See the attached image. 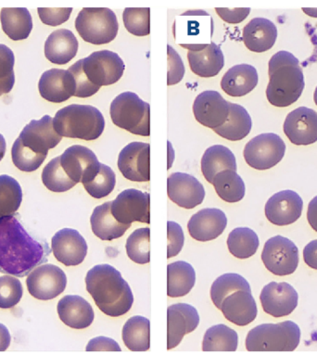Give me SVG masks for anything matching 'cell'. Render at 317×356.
Masks as SVG:
<instances>
[{
	"mask_svg": "<svg viewBox=\"0 0 317 356\" xmlns=\"http://www.w3.org/2000/svg\"><path fill=\"white\" fill-rule=\"evenodd\" d=\"M227 225L225 213L220 209H203L188 221L189 235L197 241H210L218 238Z\"/></svg>",
	"mask_w": 317,
	"mask_h": 356,
	"instance_id": "22",
	"label": "cell"
},
{
	"mask_svg": "<svg viewBox=\"0 0 317 356\" xmlns=\"http://www.w3.org/2000/svg\"><path fill=\"white\" fill-rule=\"evenodd\" d=\"M88 352H96V350H111V352H121L119 344L113 339L106 337H97L92 339L86 346Z\"/></svg>",
	"mask_w": 317,
	"mask_h": 356,
	"instance_id": "54",
	"label": "cell"
},
{
	"mask_svg": "<svg viewBox=\"0 0 317 356\" xmlns=\"http://www.w3.org/2000/svg\"><path fill=\"white\" fill-rule=\"evenodd\" d=\"M83 71L94 86L113 85L121 79L125 65L117 53L100 50L82 58Z\"/></svg>",
	"mask_w": 317,
	"mask_h": 356,
	"instance_id": "9",
	"label": "cell"
},
{
	"mask_svg": "<svg viewBox=\"0 0 317 356\" xmlns=\"http://www.w3.org/2000/svg\"><path fill=\"white\" fill-rule=\"evenodd\" d=\"M75 28L83 40L92 44L113 41L118 33L116 14L107 8H85L78 13Z\"/></svg>",
	"mask_w": 317,
	"mask_h": 356,
	"instance_id": "7",
	"label": "cell"
},
{
	"mask_svg": "<svg viewBox=\"0 0 317 356\" xmlns=\"http://www.w3.org/2000/svg\"><path fill=\"white\" fill-rule=\"evenodd\" d=\"M303 200L292 191H282L273 195L266 204V216L270 222L278 227L293 224L302 216Z\"/></svg>",
	"mask_w": 317,
	"mask_h": 356,
	"instance_id": "20",
	"label": "cell"
},
{
	"mask_svg": "<svg viewBox=\"0 0 317 356\" xmlns=\"http://www.w3.org/2000/svg\"><path fill=\"white\" fill-rule=\"evenodd\" d=\"M124 24L130 33L146 36L150 33V8H127L122 14Z\"/></svg>",
	"mask_w": 317,
	"mask_h": 356,
	"instance_id": "45",
	"label": "cell"
},
{
	"mask_svg": "<svg viewBox=\"0 0 317 356\" xmlns=\"http://www.w3.org/2000/svg\"><path fill=\"white\" fill-rule=\"evenodd\" d=\"M61 167L74 182H82L83 178L99 163L96 154L88 147L74 145L60 156Z\"/></svg>",
	"mask_w": 317,
	"mask_h": 356,
	"instance_id": "26",
	"label": "cell"
},
{
	"mask_svg": "<svg viewBox=\"0 0 317 356\" xmlns=\"http://www.w3.org/2000/svg\"><path fill=\"white\" fill-rule=\"evenodd\" d=\"M200 324L197 309L186 303H177L167 309V349L178 346L186 334Z\"/></svg>",
	"mask_w": 317,
	"mask_h": 356,
	"instance_id": "17",
	"label": "cell"
},
{
	"mask_svg": "<svg viewBox=\"0 0 317 356\" xmlns=\"http://www.w3.org/2000/svg\"><path fill=\"white\" fill-rule=\"evenodd\" d=\"M51 250L60 263L66 266H76L85 260L88 244L77 230L63 228L53 236Z\"/></svg>",
	"mask_w": 317,
	"mask_h": 356,
	"instance_id": "18",
	"label": "cell"
},
{
	"mask_svg": "<svg viewBox=\"0 0 317 356\" xmlns=\"http://www.w3.org/2000/svg\"><path fill=\"white\" fill-rule=\"evenodd\" d=\"M188 58L191 71L200 77L216 76L225 65L221 47L211 42L203 49L188 51Z\"/></svg>",
	"mask_w": 317,
	"mask_h": 356,
	"instance_id": "30",
	"label": "cell"
},
{
	"mask_svg": "<svg viewBox=\"0 0 317 356\" xmlns=\"http://www.w3.org/2000/svg\"><path fill=\"white\" fill-rule=\"evenodd\" d=\"M286 152V144L274 133L261 134L250 139L243 155L247 165L256 170H268L279 163Z\"/></svg>",
	"mask_w": 317,
	"mask_h": 356,
	"instance_id": "8",
	"label": "cell"
},
{
	"mask_svg": "<svg viewBox=\"0 0 317 356\" xmlns=\"http://www.w3.org/2000/svg\"><path fill=\"white\" fill-rule=\"evenodd\" d=\"M303 259L309 267L317 270V239L306 245L303 250Z\"/></svg>",
	"mask_w": 317,
	"mask_h": 356,
	"instance_id": "55",
	"label": "cell"
},
{
	"mask_svg": "<svg viewBox=\"0 0 317 356\" xmlns=\"http://www.w3.org/2000/svg\"><path fill=\"white\" fill-rule=\"evenodd\" d=\"M150 230L149 227L139 228L133 231L127 238V252L128 257L138 264H146L150 261Z\"/></svg>",
	"mask_w": 317,
	"mask_h": 356,
	"instance_id": "44",
	"label": "cell"
},
{
	"mask_svg": "<svg viewBox=\"0 0 317 356\" xmlns=\"http://www.w3.org/2000/svg\"><path fill=\"white\" fill-rule=\"evenodd\" d=\"M50 249L27 233L14 216L0 218V272L24 277L46 263Z\"/></svg>",
	"mask_w": 317,
	"mask_h": 356,
	"instance_id": "1",
	"label": "cell"
},
{
	"mask_svg": "<svg viewBox=\"0 0 317 356\" xmlns=\"http://www.w3.org/2000/svg\"><path fill=\"white\" fill-rule=\"evenodd\" d=\"M277 38V26L274 22L266 18L252 19L244 27L242 35L247 49L256 53L266 52L271 49Z\"/></svg>",
	"mask_w": 317,
	"mask_h": 356,
	"instance_id": "27",
	"label": "cell"
},
{
	"mask_svg": "<svg viewBox=\"0 0 317 356\" xmlns=\"http://www.w3.org/2000/svg\"><path fill=\"white\" fill-rule=\"evenodd\" d=\"M167 258L170 259L179 254L185 242L182 227L177 222H167Z\"/></svg>",
	"mask_w": 317,
	"mask_h": 356,
	"instance_id": "50",
	"label": "cell"
},
{
	"mask_svg": "<svg viewBox=\"0 0 317 356\" xmlns=\"http://www.w3.org/2000/svg\"><path fill=\"white\" fill-rule=\"evenodd\" d=\"M68 71L71 72L72 76H74L75 86L74 96L81 97V99H86L93 96V95L97 93L99 90V86H94L86 77L85 72L83 71L82 60L76 61L74 64H72L68 69Z\"/></svg>",
	"mask_w": 317,
	"mask_h": 356,
	"instance_id": "49",
	"label": "cell"
},
{
	"mask_svg": "<svg viewBox=\"0 0 317 356\" xmlns=\"http://www.w3.org/2000/svg\"><path fill=\"white\" fill-rule=\"evenodd\" d=\"M300 330L296 323L257 325L247 333L246 348L249 352H292L300 344Z\"/></svg>",
	"mask_w": 317,
	"mask_h": 356,
	"instance_id": "5",
	"label": "cell"
},
{
	"mask_svg": "<svg viewBox=\"0 0 317 356\" xmlns=\"http://www.w3.org/2000/svg\"><path fill=\"white\" fill-rule=\"evenodd\" d=\"M268 67L267 99L275 107L293 104L302 96L305 86L299 60L292 53L282 50L270 58Z\"/></svg>",
	"mask_w": 317,
	"mask_h": 356,
	"instance_id": "3",
	"label": "cell"
},
{
	"mask_svg": "<svg viewBox=\"0 0 317 356\" xmlns=\"http://www.w3.org/2000/svg\"><path fill=\"white\" fill-rule=\"evenodd\" d=\"M118 168L127 179L133 182L150 180V146L149 143L132 142L120 152Z\"/></svg>",
	"mask_w": 317,
	"mask_h": 356,
	"instance_id": "14",
	"label": "cell"
},
{
	"mask_svg": "<svg viewBox=\"0 0 317 356\" xmlns=\"http://www.w3.org/2000/svg\"><path fill=\"white\" fill-rule=\"evenodd\" d=\"M6 153V140L4 136L0 134V161L4 158Z\"/></svg>",
	"mask_w": 317,
	"mask_h": 356,
	"instance_id": "58",
	"label": "cell"
},
{
	"mask_svg": "<svg viewBox=\"0 0 317 356\" xmlns=\"http://www.w3.org/2000/svg\"><path fill=\"white\" fill-rule=\"evenodd\" d=\"M167 56H168V72H167V85L174 86L182 81L184 74H185V66L182 58L177 52V50L172 49L170 44L167 46Z\"/></svg>",
	"mask_w": 317,
	"mask_h": 356,
	"instance_id": "51",
	"label": "cell"
},
{
	"mask_svg": "<svg viewBox=\"0 0 317 356\" xmlns=\"http://www.w3.org/2000/svg\"><path fill=\"white\" fill-rule=\"evenodd\" d=\"M111 121L122 129L141 136L150 135V107L133 92H124L111 102Z\"/></svg>",
	"mask_w": 317,
	"mask_h": 356,
	"instance_id": "6",
	"label": "cell"
},
{
	"mask_svg": "<svg viewBox=\"0 0 317 356\" xmlns=\"http://www.w3.org/2000/svg\"><path fill=\"white\" fill-rule=\"evenodd\" d=\"M307 219L311 228L317 232V196L308 205Z\"/></svg>",
	"mask_w": 317,
	"mask_h": 356,
	"instance_id": "56",
	"label": "cell"
},
{
	"mask_svg": "<svg viewBox=\"0 0 317 356\" xmlns=\"http://www.w3.org/2000/svg\"><path fill=\"white\" fill-rule=\"evenodd\" d=\"M260 241L257 234L249 227H238L231 231L227 247L231 254L238 259H247L257 252Z\"/></svg>",
	"mask_w": 317,
	"mask_h": 356,
	"instance_id": "40",
	"label": "cell"
},
{
	"mask_svg": "<svg viewBox=\"0 0 317 356\" xmlns=\"http://www.w3.org/2000/svg\"><path fill=\"white\" fill-rule=\"evenodd\" d=\"M53 125L61 136L92 141L102 135L105 120L93 106L72 104L57 111Z\"/></svg>",
	"mask_w": 317,
	"mask_h": 356,
	"instance_id": "4",
	"label": "cell"
},
{
	"mask_svg": "<svg viewBox=\"0 0 317 356\" xmlns=\"http://www.w3.org/2000/svg\"><path fill=\"white\" fill-rule=\"evenodd\" d=\"M42 181L47 189L53 192H65L74 188V182L64 172L60 164V156L53 159L44 166L42 172Z\"/></svg>",
	"mask_w": 317,
	"mask_h": 356,
	"instance_id": "43",
	"label": "cell"
},
{
	"mask_svg": "<svg viewBox=\"0 0 317 356\" xmlns=\"http://www.w3.org/2000/svg\"><path fill=\"white\" fill-rule=\"evenodd\" d=\"M252 127V118L246 108L241 105L229 102V114L227 121L213 131L227 140L239 141L249 135Z\"/></svg>",
	"mask_w": 317,
	"mask_h": 356,
	"instance_id": "32",
	"label": "cell"
},
{
	"mask_svg": "<svg viewBox=\"0 0 317 356\" xmlns=\"http://www.w3.org/2000/svg\"><path fill=\"white\" fill-rule=\"evenodd\" d=\"M216 11L222 21L228 22V24H236L243 22L249 16L250 8H233V10H230V8H216Z\"/></svg>",
	"mask_w": 317,
	"mask_h": 356,
	"instance_id": "53",
	"label": "cell"
},
{
	"mask_svg": "<svg viewBox=\"0 0 317 356\" xmlns=\"http://www.w3.org/2000/svg\"><path fill=\"white\" fill-rule=\"evenodd\" d=\"M11 156L14 165L21 171L28 172L36 171L47 158L28 149L18 138L14 142L11 149Z\"/></svg>",
	"mask_w": 317,
	"mask_h": 356,
	"instance_id": "46",
	"label": "cell"
},
{
	"mask_svg": "<svg viewBox=\"0 0 317 356\" xmlns=\"http://www.w3.org/2000/svg\"><path fill=\"white\" fill-rule=\"evenodd\" d=\"M61 321L75 330L88 327L94 321V311L88 300L77 295H66L58 303Z\"/></svg>",
	"mask_w": 317,
	"mask_h": 356,
	"instance_id": "25",
	"label": "cell"
},
{
	"mask_svg": "<svg viewBox=\"0 0 317 356\" xmlns=\"http://www.w3.org/2000/svg\"><path fill=\"white\" fill-rule=\"evenodd\" d=\"M238 291L252 292L249 282L243 277L238 274L222 275L211 285V300L217 308L221 309L225 298Z\"/></svg>",
	"mask_w": 317,
	"mask_h": 356,
	"instance_id": "42",
	"label": "cell"
},
{
	"mask_svg": "<svg viewBox=\"0 0 317 356\" xmlns=\"http://www.w3.org/2000/svg\"><path fill=\"white\" fill-rule=\"evenodd\" d=\"M11 337L7 327L0 323V352H4L10 347Z\"/></svg>",
	"mask_w": 317,
	"mask_h": 356,
	"instance_id": "57",
	"label": "cell"
},
{
	"mask_svg": "<svg viewBox=\"0 0 317 356\" xmlns=\"http://www.w3.org/2000/svg\"><path fill=\"white\" fill-rule=\"evenodd\" d=\"M291 143L307 146L317 141V113L313 108L299 107L291 111L283 125Z\"/></svg>",
	"mask_w": 317,
	"mask_h": 356,
	"instance_id": "15",
	"label": "cell"
},
{
	"mask_svg": "<svg viewBox=\"0 0 317 356\" xmlns=\"http://www.w3.org/2000/svg\"><path fill=\"white\" fill-rule=\"evenodd\" d=\"M314 102H316V104L317 105V86H316V90H314Z\"/></svg>",
	"mask_w": 317,
	"mask_h": 356,
	"instance_id": "60",
	"label": "cell"
},
{
	"mask_svg": "<svg viewBox=\"0 0 317 356\" xmlns=\"http://www.w3.org/2000/svg\"><path fill=\"white\" fill-rule=\"evenodd\" d=\"M238 333L225 325H213L205 332L202 341L204 352H235L238 349Z\"/></svg>",
	"mask_w": 317,
	"mask_h": 356,
	"instance_id": "38",
	"label": "cell"
},
{
	"mask_svg": "<svg viewBox=\"0 0 317 356\" xmlns=\"http://www.w3.org/2000/svg\"><path fill=\"white\" fill-rule=\"evenodd\" d=\"M213 185L217 195L227 202H238L245 196L244 181L235 171L225 170L214 177Z\"/></svg>",
	"mask_w": 317,
	"mask_h": 356,
	"instance_id": "39",
	"label": "cell"
},
{
	"mask_svg": "<svg viewBox=\"0 0 317 356\" xmlns=\"http://www.w3.org/2000/svg\"><path fill=\"white\" fill-rule=\"evenodd\" d=\"M0 21L6 35L14 41L29 38L33 30L32 16L25 8H2Z\"/></svg>",
	"mask_w": 317,
	"mask_h": 356,
	"instance_id": "35",
	"label": "cell"
},
{
	"mask_svg": "<svg viewBox=\"0 0 317 356\" xmlns=\"http://www.w3.org/2000/svg\"><path fill=\"white\" fill-rule=\"evenodd\" d=\"M228 321L239 327L250 324L257 316L258 309L252 292L238 291L224 300L221 309Z\"/></svg>",
	"mask_w": 317,
	"mask_h": 356,
	"instance_id": "24",
	"label": "cell"
},
{
	"mask_svg": "<svg viewBox=\"0 0 317 356\" xmlns=\"http://www.w3.org/2000/svg\"><path fill=\"white\" fill-rule=\"evenodd\" d=\"M260 300L263 311L278 318L288 316L296 309L299 296L288 283L271 282L263 286Z\"/></svg>",
	"mask_w": 317,
	"mask_h": 356,
	"instance_id": "21",
	"label": "cell"
},
{
	"mask_svg": "<svg viewBox=\"0 0 317 356\" xmlns=\"http://www.w3.org/2000/svg\"><path fill=\"white\" fill-rule=\"evenodd\" d=\"M15 57L13 50L0 44V96L10 93L15 83L14 74Z\"/></svg>",
	"mask_w": 317,
	"mask_h": 356,
	"instance_id": "47",
	"label": "cell"
},
{
	"mask_svg": "<svg viewBox=\"0 0 317 356\" xmlns=\"http://www.w3.org/2000/svg\"><path fill=\"white\" fill-rule=\"evenodd\" d=\"M196 282V273L190 264L174 261L167 266V295L172 298L186 296Z\"/></svg>",
	"mask_w": 317,
	"mask_h": 356,
	"instance_id": "33",
	"label": "cell"
},
{
	"mask_svg": "<svg viewBox=\"0 0 317 356\" xmlns=\"http://www.w3.org/2000/svg\"><path fill=\"white\" fill-rule=\"evenodd\" d=\"M111 203L108 202L97 206L90 217L91 228L95 235L101 241H113L124 235L131 225L117 221L111 213Z\"/></svg>",
	"mask_w": 317,
	"mask_h": 356,
	"instance_id": "31",
	"label": "cell"
},
{
	"mask_svg": "<svg viewBox=\"0 0 317 356\" xmlns=\"http://www.w3.org/2000/svg\"><path fill=\"white\" fill-rule=\"evenodd\" d=\"M167 194L179 207L193 209L204 200L205 189L193 175L174 172L167 179Z\"/></svg>",
	"mask_w": 317,
	"mask_h": 356,
	"instance_id": "16",
	"label": "cell"
},
{
	"mask_svg": "<svg viewBox=\"0 0 317 356\" xmlns=\"http://www.w3.org/2000/svg\"><path fill=\"white\" fill-rule=\"evenodd\" d=\"M193 113L200 124L213 130L227 121L229 114V102L225 100L219 92L204 91L195 99Z\"/></svg>",
	"mask_w": 317,
	"mask_h": 356,
	"instance_id": "19",
	"label": "cell"
},
{
	"mask_svg": "<svg viewBox=\"0 0 317 356\" xmlns=\"http://www.w3.org/2000/svg\"><path fill=\"white\" fill-rule=\"evenodd\" d=\"M86 284L97 307L107 316H122L132 307L133 295L130 286L110 264L92 267L86 274Z\"/></svg>",
	"mask_w": 317,
	"mask_h": 356,
	"instance_id": "2",
	"label": "cell"
},
{
	"mask_svg": "<svg viewBox=\"0 0 317 356\" xmlns=\"http://www.w3.org/2000/svg\"><path fill=\"white\" fill-rule=\"evenodd\" d=\"M18 139L28 149L47 157L49 150L54 149L63 136L55 130L53 118L44 115L40 120L31 121L19 134Z\"/></svg>",
	"mask_w": 317,
	"mask_h": 356,
	"instance_id": "13",
	"label": "cell"
},
{
	"mask_svg": "<svg viewBox=\"0 0 317 356\" xmlns=\"http://www.w3.org/2000/svg\"><path fill=\"white\" fill-rule=\"evenodd\" d=\"M122 341L133 352H146L150 348V323L146 317H131L122 327Z\"/></svg>",
	"mask_w": 317,
	"mask_h": 356,
	"instance_id": "37",
	"label": "cell"
},
{
	"mask_svg": "<svg viewBox=\"0 0 317 356\" xmlns=\"http://www.w3.org/2000/svg\"><path fill=\"white\" fill-rule=\"evenodd\" d=\"M22 200V186L10 175H0V218L13 216Z\"/></svg>",
	"mask_w": 317,
	"mask_h": 356,
	"instance_id": "41",
	"label": "cell"
},
{
	"mask_svg": "<svg viewBox=\"0 0 317 356\" xmlns=\"http://www.w3.org/2000/svg\"><path fill=\"white\" fill-rule=\"evenodd\" d=\"M39 18L43 24L49 26H58L68 21L72 11V8H38Z\"/></svg>",
	"mask_w": 317,
	"mask_h": 356,
	"instance_id": "52",
	"label": "cell"
},
{
	"mask_svg": "<svg viewBox=\"0 0 317 356\" xmlns=\"http://www.w3.org/2000/svg\"><path fill=\"white\" fill-rule=\"evenodd\" d=\"M38 89L41 97L47 102L61 103L74 96L76 86L68 70L51 69L42 74Z\"/></svg>",
	"mask_w": 317,
	"mask_h": 356,
	"instance_id": "23",
	"label": "cell"
},
{
	"mask_svg": "<svg viewBox=\"0 0 317 356\" xmlns=\"http://www.w3.org/2000/svg\"><path fill=\"white\" fill-rule=\"evenodd\" d=\"M111 213L122 224H150L149 194L135 188L125 189L111 203Z\"/></svg>",
	"mask_w": 317,
	"mask_h": 356,
	"instance_id": "11",
	"label": "cell"
},
{
	"mask_svg": "<svg viewBox=\"0 0 317 356\" xmlns=\"http://www.w3.org/2000/svg\"><path fill=\"white\" fill-rule=\"evenodd\" d=\"M77 51V38L70 30H56L44 43V56L50 63L58 65L70 63L76 56Z\"/></svg>",
	"mask_w": 317,
	"mask_h": 356,
	"instance_id": "29",
	"label": "cell"
},
{
	"mask_svg": "<svg viewBox=\"0 0 317 356\" xmlns=\"http://www.w3.org/2000/svg\"><path fill=\"white\" fill-rule=\"evenodd\" d=\"M303 13L307 14V15L310 17H314V18H317V8H303Z\"/></svg>",
	"mask_w": 317,
	"mask_h": 356,
	"instance_id": "59",
	"label": "cell"
},
{
	"mask_svg": "<svg viewBox=\"0 0 317 356\" xmlns=\"http://www.w3.org/2000/svg\"><path fill=\"white\" fill-rule=\"evenodd\" d=\"M28 291L35 299L49 300L63 293L66 289L65 273L55 264H43L35 267L28 275Z\"/></svg>",
	"mask_w": 317,
	"mask_h": 356,
	"instance_id": "12",
	"label": "cell"
},
{
	"mask_svg": "<svg viewBox=\"0 0 317 356\" xmlns=\"http://www.w3.org/2000/svg\"><path fill=\"white\" fill-rule=\"evenodd\" d=\"M24 293L21 281L14 275L0 277V308L10 309L18 305Z\"/></svg>",
	"mask_w": 317,
	"mask_h": 356,
	"instance_id": "48",
	"label": "cell"
},
{
	"mask_svg": "<svg viewBox=\"0 0 317 356\" xmlns=\"http://www.w3.org/2000/svg\"><path fill=\"white\" fill-rule=\"evenodd\" d=\"M261 260L272 274L291 275L299 266V250L291 239L282 236H273L264 244Z\"/></svg>",
	"mask_w": 317,
	"mask_h": 356,
	"instance_id": "10",
	"label": "cell"
},
{
	"mask_svg": "<svg viewBox=\"0 0 317 356\" xmlns=\"http://www.w3.org/2000/svg\"><path fill=\"white\" fill-rule=\"evenodd\" d=\"M258 81L255 67L250 64H238L225 72L221 80V88L228 96L243 97L256 88Z\"/></svg>",
	"mask_w": 317,
	"mask_h": 356,
	"instance_id": "28",
	"label": "cell"
},
{
	"mask_svg": "<svg viewBox=\"0 0 317 356\" xmlns=\"http://www.w3.org/2000/svg\"><path fill=\"white\" fill-rule=\"evenodd\" d=\"M81 183L91 197L102 199L113 191L116 177L110 166L99 163L83 178Z\"/></svg>",
	"mask_w": 317,
	"mask_h": 356,
	"instance_id": "36",
	"label": "cell"
},
{
	"mask_svg": "<svg viewBox=\"0 0 317 356\" xmlns=\"http://www.w3.org/2000/svg\"><path fill=\"white\" fill-rule=\"evenodd\" d=\"M235 155L228 147L222 145H214L208 147L202 158V172L205 179L213 184L214 177L218 172L231 170L236 172Z\"/></svg>",
	"mask_w": 317,
	"mask_h": 356,
	"instance_id": "34",
	"label": "cell"
}]
</instances>
